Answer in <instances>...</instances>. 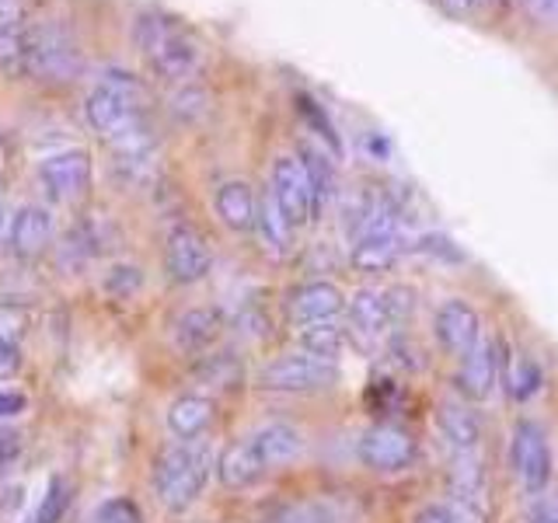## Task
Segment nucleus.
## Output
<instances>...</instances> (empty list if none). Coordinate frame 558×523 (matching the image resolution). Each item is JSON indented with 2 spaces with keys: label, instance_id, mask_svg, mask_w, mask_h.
<instances>
[{
  "label": "nucleus",
  "instance_id": "36",
  "mask_svg": "<svg viewBox=\"0 0 558 523\" xmlns=\"http://www.w3.org/2000/svg\"><path fill=\"white\" fill-rule=\"evenodd\" d=\"M22 366H25L22 342L0 339V380H14L17 374H22Z\"/></svg>",
  "mask_w": 558,
  "mask_h": 523
},
{
  "label": "nucleus",
  "instance_id": "23",
  "mask_svg": "<svg viewBox=\"0 0 558 523\" xmlns=\"http://www.w3.org/2000/svg\"><path fill=\"white\" fill-rule=\"evenodd\" d=\"M485 485H488L485 467L475 453H458L450 464V499L485 510Z\"/></svg>",
  "mask_w": 558,
  "mask_h": 523
},
{
  "label": "nucleus",
  "instance_id": "44",
  "mask_svg": "<svg viewBox=\"0 0 558 523\" xmlns=\"http://www.w3.org/2000/svg\"><path fill=\"white\" fill-rule=\"evenodd\" d=\"M0 231H4V174H0Z\"/></svg>",
  "mask_w": 558,
  "mask_h": 523
},
{
  "label": "nucleus",
  "instance_id": "16",
  "mask_svg": "<svg viewBox=\"0 0 558 523\" xmlns=\"http://www.w3.org/2000/svg\"><path fill=\"white\" fill-rule=\"evenodd\" d=\"M499 366H502V356L493 342H478L471 353L461 360V370L453 377L458 384V391L464 401H488L493 391L499 388Z\"/></svg>",
  "mask_w": 558,
  "mask_h": 523
},
{
  "label": "nucleus",
  "instance_id": "27",
  "mask_svg": "<svg viewBox=\"0 0 558 523\" xmlns=\"http://www.w3.org/2000/svg\"><path fill=\"white\" fill-rule=\"evenodd\" d=\"M28 25L0 28V77H25Z\"/></svg>",
  "mask_w": 558,
  "mask_h": 523
},
{
  "label": "nucleus",
  "instance_id": "34",
  "mask_svg": "<svg viewBox=\"0 0 558 523\" xmlns=\"http://www.w3.org/2000/svg\"><path fill=\"white\" fill-rule=\"evenodd\" d=\"M510 388H513V398L517 401H527L531 394H537V388H541L537 363H531L527 356H520L517 366H513V374H510Z\"/></svg>",
  "mask_w": 558,
  "mask_h": 523
},
{
  "label": "nucleus",
  "instance_id": "30",
  "mask_svg": "<svg viewBox=\"0 0 558 523\" xmlns=\"http://www.w3.org/2000/svg\"><path fill=\"white\" fill-rule=\"evenodd\" d=\"M140 287H144V272L130 266V262H119V266H112L101 279V290L109 293L112 301H126V296H133Z\"/></svg>",
  "mask_w": 558,
  "mask_h": 523
},
{
  "label": "nucleus",
  "instance_id": "17",
  "mask_svg": "<svg viewBox=\"0 0 558 523\" xmlns=\"http://www.w3.org/2000/svg\"><path fill=\"white\" fill-rule=\"evenodd\" d=\"M49 241H52V214L46 206L25 203L11 217V231H8V244L14 258H22V262L39 258L49 248Z\"/></svg>",
  "mask_w": 558,
  "mask_h": 523
},
{
  "label": "nucleus",
  "instance_id": "15",
  "mask_svg": "<svg viewBox=\"0 0 558 523\" xmlns=\"http://www.w3.org/2000/svg\"><path fill=\"white\" fill-rule=\"evenodd\" d=\"M287 311L293 325H318V321H336L339 314L345 311V296L336 283L328 279H311V283L296 287L287 301Z\"/></svg>",
  "mask_w": 558,
  "mask_h": 523
},
{
  "label": "nucleus",
  "instance_id": "10",
  "mask_svg": "<svg viewBox=\"0 0 558 523\" xmlns=\"http://www.w3.org/2000/svg\"><path fill=\"white\" fill-rule=\"evenodd\" d=\"M356 458L363 467L377 471V475H398L415 464V440L398 426L377 423L371 429H363L356 443Z\"/></svg>",
  "mask_w": 558,
  "mask_h": 523
},
{
  "label": "nucleus",
  "instance_id": "19",
  "mask_svg": "<svg viewBox=\"0 0 558 523\" xmlns=\"http://www.w3.org/2000/svg\"><path fill=\"white\" fill-rule=\"evenodd\" d=\"M436 429L453 447V453H475L482 443V423L471 405H464V398H447L436 405Z\"/></svg>",
  "mask_w": 558,
  "mask_h": 523
},
{
  "label": "nucleus",
  "instance_id": "37",
  "mask_svg": "<svg viewBox=\"0 0 558 523\" xmlns=\"http://www.w3.org/2000/svg\"><path fill=\"white\" fill-rule=\"evenodd\" d=\"M22 458V433L11 426H0V475L8 467H14V461Z\"/></svg>",
  "mask_w": 558,
  "mask_h": 523
},
{
  "label": "nucleus",
  "instance_id": "13",
  "mask_svg": "<svg viewBox=\"0 0 558 523\" xmlns=\"http://www.w3.org/2000/svg\"><path fill=\"white\" fill-rule=\"evenodd\" d=\"M398 296H401V290H380V287L356 290L345 304L349 321H353L360 336H371V339L384 336V331L398 325L401 311H405V304H401Z\"/></svg>",
  "mask_w": 558,
  "mask_h": 523
},
{
  "label": "nucleus",
  "instance_id": "11",
  "mask_svg": "<svg viewBox=\"0 0 558 523\" xmlns=\"http://www.w3.org/2000/svg\"><path fill=\"white\" fill-rule=\"evenodd\" d=\"M269 192L276 206L283 209V217L290 227H304L314 217V196H311V182L307 171L301 165V157L293 154H279L269 171Z\"/></svg>",
  "mask_w": 558,
  "mask_h": 523
},
{
  "label": "nucleus",
  "instance_id": "39",
  "mask_svg": "<svg viewBox=\"0 0 558 523\" xmlns=\"http://www.w3.org/2000/svg\"><path fill=\"white\" fill-rule=\"evenodd\" d=\"M409 523H458V516H453V506L447 499V502H426V506H418Z\"/></svg>",
  "mask_w": 558,
  "mask_h": 523
},
{
  "label": "nucleus",
  "instance_id": "35",
  "mask_svg": "<svg viewBox=\"0 0 558 523\" xmlns=\"http://www.w3.org/2000/svg\"><path fill=\"white\" fill-rule=\"evenodd\" d=\"M25 328H28V307L11 304V301H0V339L22 342Z\"/></svg>",
  "mask_w": 558,
  "mask_h": 523
},
{
  "label": "nucleus",
  "instance_id": "18",
  "mask_svg": "<svg viewBox=\"0 0 558 523\" xmlns=\"http://www.w3.org/2000/svg\"><path fill=\"white\" fill-rule=\"evenodd\" d=\"M214 418H217V405H214V398L209 394H199V391H189V394H179L168 405L165 412V426L168 433L174 436V440H182V443H192V440H199V436L214 426Z\"/></svg>",
  "mask_w": 558,
  "mask_h": 523
},
{
  "label": "nucleus",
  "instance_id": "5",
  "mask_svg": "<svg viewBox=\"0 0 558 523\" xmlns=\"http://www.w3.org/2000/svg\"><path fill=\"white\" fill-rule=\"evenodd\" d=\"M81 49L70 28L57 22L28 25V52H25V77L39 81H74L81 74Z\"/></svg>",
  "mask_w": 558,
  "mask_h": 523
},
{
  "label": "nucleus",
  "instance_id": "43",
  "mask_svg": "<svg viewBox=\"0 0 558 523\" xmlns=\"http://www.w3.org/2000/svg\"><path fill=\"white\" fill-rule=\"evenodd\" d=\"M25 25V8L22 0H0V28Z\"/></svg>",
  "mask_w": 558,
  "mask_h": 523
},
{
  "label": "nucleus",
  "instance_id": "38",
  "mask_svg": "<svg viewBox=\"0 0 558 523\" xmlns=\"http://www.w3.org/2000/svg\"><path fill=\"white\" fill-rule=\"evenodd\" d=\"M527 523H558V496L541 492L527 506Z\"/></svg>",
  "mask_w": 558,
  "mask_h": 523
},
{
  "label": "nucleus",
  "instance_id": "32",
  "mask_svg": "<svg viewBox=\"0 0 558 523\" xmlns=\"http://www.w3.org/2000/svg\"><path fill=\"white\" fill-rule=\"evenodd\" d=\"M92 523H144V516H140V510H136V502H133V499L116 496V499H105V502L98 506L95 516H92Z\"/></svg>",
  "mask_w": 558,
  "mask_h": 523
},
{
  "label": "nucleus",
  "instance_id": "25",
  "mask_svg": "<svg viewBox=\"0 0 558 523\" xmlns=\"http://www.w3.org/2000/svg\"><path fill=\"white\" fill-rule=\"evenodd\" d=\"M301 165L307 171V182H311V196H314V217L322 214V209L331 203V196H336V168H331L328 154L304 144L301 147Z\"/></svg>",
  "mask_w": 558,
  "mask_h": 523
},
{
  "label": "nucleus",
  "instance_id": "33",
  "mask_svg": "<svg viewBox=\"0 0 558 523\" xmlns=\"http://www.w3.org/2000/svg\"><path fill=\"white\" fill-rule=\"evenodd\" d=\"M171 112L179 115V119H185V122L203 119L206 115V92H203V87H196V84L182 87V92L171 98Z\"/></svg>",
  "mask_w": 558,
  "mask_h": 523
},
{
  "label": "nucleus",
  "instance_id": "7",
  "mask_svg": "<svg viewBox=\"0 0 558 523\" xmlns=\"http://www.w3.org/2000/svg\"><path fill=\"white\" fill-rule=\"evenodd\" d=\"M513 467L527 496L548 492L551 482V443L534 418H520L513 426Z\"/></svg>",
  "mask_w": 558,
  "mask_h": 523
},
{
  "label": "nucleus",
  "instance_id": "24",
  "mask_svg": "<svg viewBox=\"0 0 558 523\" xmlns=\"http://www.w3.org/2000/svg\"><path fill=\"white\" fill-rule=\"evenodd\" d=\"M255 231H258V238H262V244H266V252H269V255L283 258V255L290 252V234H293V227L287 223L283 209L276 206L272 192H266V196L258 199Z\"/></svg>",
  "mask_w": 558,
  "mask_h": 523
},
{
  "label": "nucleus",
  "instance_id": "2",
  "mask_svg": "<svg viewBox=\"0 0 558 523\" xmlns=\"http://www.w3.org/2000/svg\"><path fill=\"white\" fill-rule=\"evenodd\" d=\"M133 42L144 52L150 70L165 81H185L199 70L203 49L192 35L168 14L144 11L133 22Z\"/></svg>",
  "mask_w": 558,
  "mask_h": 523
},
{
  "label": "nucleus",
  "instance_id": "28",
  "mask_svg": "<svg viewBox=\"0 0 558 523\" xmlns=\"http://www.w3.org/2000/svg\"><path fill=\"white\" fill-rule=\"evenodd\" d=\"M66 506H70V485L60 475H52L49 485L43 488L39 502H35V510L25 516V523H60Z\"/></svg>",
  "mask_w": 558,
  "mask_h": 523
},
{
  "label": "nucleus",
  "instance_id": "8",
  "mask_svg": "<svg viewBox=\"0 0 558 523\" xmlns=\"http://www.w3.org/2000/svg\"><path fill=\"white\" fill-rule=\"evenodd\" d=\"M209 266H214V252H209V241L189 223H174L168 238H165V272L171 283L192 287L206 279Z\"/></svg>",
  "mask_w": 558,
  "mask_h": 523
},
{
  "label": "nucleus",
  "instance_id": "6",
  "mask_svg": "<svg viewBox=\"0 0 558 523\" xmlns=\"http://www.w3.org/2000/svg\"><path fill=\"white\" fill-rule=\"evenodd\" d=\"M339 363L318 360L311 353H287L276 356L272 363L262 366L258 374V388L279 391V394H314V391H328L339 384Z\"/></svg>",
  "mask_w": 558,
  "mask_h": 523
},
{
  "label": "nucleus",
  "instance_id": "40",
  "mask_svg": "<svg viewBox=\"0 0 558 523\" xmlns=\"http://www.w3.org/2000/svg\"><path fill=\"white\" fill-rule=\"evenodd\" d=\"M493 0H440V8L453 17H478Z\"/></svg>",
  "mask_w": 558,
  "mask_h": 523
},
{
  "label": "nucleus",
  "instance_id": "21",
  "mask_svg": "<svg viewBox=\"0 0 558 523\" xmlns=\"http://www.w3.org/2000/svg\"><path fill=\"white\" fill-rule=\"evenodd\" d=\"M214 209L220 223L227 231H252L255 227V214H258V199H255V188L241 179H231L217 188L214 196Z\"/></svg>",
  "mask_w": 558,
  "mask_h": 523
},
{
  "label": "nucleus",
  "instance_id": "1",
  "mask_svg": "<svg viewBox=\"0 0 558 523\" xmlns=\"http://www.w3.org/2000/svg\"><path fill=\"white\" fill-rule=\"evenodd\" d=\"M214 453L206 443L174 440L154 461V496L168 513H185L206 492L209 475H214Z\"/></svg>",
  "mask_w": 558,
  "mask_h": 523
},
{
  "label": "nucleus",
  "instance_id": "9",
  "mask_svg": "<svg viewBox=\"0 0 558 523\" xmlns=\"http://www.w3.org/2000/svg\"><path fill=\"white\" fill-rule=\"evenodd\" d=\"M39 174V185L49 192L52 199L70 203V199H81L87 188L95 182V161L92 154L74 147V150H60V154H49L35 168Z\"/></svg>",
  "mask_w": 558,
  "mask_h": 523
},
{
  "label": "nucleus",
  "instance_id": "22",
  "mask_svg": "<svg viewBox=\"0 0 558 523\" xmlns=\"http://www.w3.org/2000/svg\"><path fill=\"white\" fill-rule=\"evenodd\" d=\"M266 464H262L258 450L252 447V440H238L231 443L217 461V478L223 488H252L266 478Z\"/></svg>",
  "mask_w": 558,
  "mask_h": 523
},
{
  "label": "nucleus",
  "instance_id": "12",
  "mask_svg": "<svg viewBox=\"0 0 558 523\" xmlns=\"http://www.w3.org/2000/svg\"><path fill=\"white\" fill-rule=\"evenodd\" d=\"M433 331H436V342H440L453 360H464L471 349L482 342V318L468 301L450 296V301L436 307Z\"/></svg>",
  "mask_w": 558,
  "mask_h": 523
},
{
  "label": "nucleus",
  "instance_id": "4",
  "mask_svg": "<svg viewBox=\"0 0 558 523\" xmlns=\"http://www.w3.org/2000/svg\"><path fill=\"white\" fill-rule=\"evenodd\" d=\"M140 101H144V84L133 74H126V70H119V74L109 70V74L92 87V95L84 98V119H87V126L105 139L144 115Z\"/></svg>",
  "mask_w": 558,
  "mask_h": 523
},
{
  "label": "nucleus",
  "instance_id": "29",
  "mask_svg": "<svg viewBox=\"0 0 558 523\" xmlns=\"http://www.w3.org/2000/svg\"><path fill=\"white\" fill-rule=\"evenodd\" d=\"M269 523H336V510L322 499H307V502H290L283 506Z\"/></svg>",
  "mask_w": 558,
  "mask_h": 523
},
{
  "label": "nucleus",
  "instance_id": "26",
  "mask_svg": "<svg viewBox=\"0 0 558 523\" xmlns=\"http://www.w3.org/2000/svg\"><path fill=\"white\" fill-rule=\"evenodd\" d=\"M296 342H301V353H311L318 360L336 363L342 356L349 336H345V328L339 321H318V325H301V331H296Z\"/></svg>",
  "mask_w": 558,
  "mask_h": 523
},
{
  "label": "nucleus",
  "instance_id": "41",
  "mask_svg": "<svg viewBox=\"0 0 558 523\" xmlns=\"http://www.w3.org/2000/svg\"><path fill=\"white\" fill-rule=\"evenodd\" d=\"M28 409V398L14 388H0V418H14Z\"/></svg>",
  "mask_w": 558,
  "mask_h": 523
},
{
  "label": "nucleus",
  "instance_id": "14",
  "mask_svg": "<svg viewBox=\"0 0 558 523\" xmlns=\"http://www.w3.org/2000/svg\"><path fill=\"white\" fill-rule=\"evenodd\" d=\"M227 318L223 311L214 304H199V307H189L182 311L179 318L171 325V342L182 349L185 356H206L223 336Z\"/></svg>",
  "mask_w": 558,
  "mask_h": 523
},
{
  "label": "nucleus",
  "instance_id": "3",
  "mask_svg": "<svg viewBox=\"0 0 558 523\" xmlns=\"http://www.w3.org/2000/svg\"><path fill=\"white\" fill-rule=\"evenodd\" d=\"M401 255V209L391 196L374 192V203L353 231L349 262L360 272H388Z\"/></svg>",
  "mask_w": 558,
  "mask_h": 523
},
{
  "label": "nucleus",
  "instance_id": "42",
  "mask_svg": "<svg viewBox=\"0 0 558 523\" xmlns=\"http://www.w3.org/2000/svg\"><path fill=\"white\" fill-rule=\"evenodd\" d=\"M523 8H527L537 22H545V25H555L558 28V0H520Z\"/></svg>",
  "mask_w": 558,
  "mask_h": 523
},
{
  "label": "nucleus",
  "instance_id": "31",
  "mask_svg": "<svg viewBox=\"0 0 558 523\" xmlns=\"http://www.w3.org/2000/svg\"><path fill=\"white\" fill-rule=\"evenodd\" d=\"M199 377L206 384H217V388H231V384L241 377V366L234 353H214V356H203L199 363Z\"/></svg>",
  "mask_w": 558,
  "mask_h": 523
},
{
  "label": "nucleus",
  "instance_id": "20",
  "mask_svg": "<svg viewBox=\"0 0 558 523\" xmlns=\"http://www.w3.org/2000/svg\"><path fill=\"white\" fill-rule=\"evenodd\" d=\"M248 440H252V447L258 450L262 464H266L269 471L296 461V458H301V450H304L301 429L290 426V423H266L262 429H255Z\"/></svg>",
  "mask_w": 558,
  "mask_h": 523
}]
</instances>
